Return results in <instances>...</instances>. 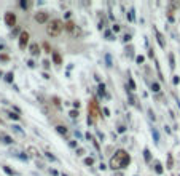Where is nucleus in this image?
I'll list each match as a JSON object with an SVG mask.
<instances>
[{"label": "nucleus", "instance_id": "obj_1", "mask_svg": "<svg viewBox=\"0 0 180 176\" xmlns=\"http://www.w3.org/2000/svg\"><path fill=\"white\" fill-rule=\"evenodd\" d=\"M131 162V155L125 151V149H118L115 152V155H112L110 159V168L112 170H121L126 168Z\"/></svg>", "mask_w": 180, "mask_h": 176}, {"label": "nucleus", "instance_id": "obj_2", "mask_svg": "<svg viewBox=\"0 0 180 176\" xmlns=\"http://www.w3.org/2000/svg\"><path fill=\"white\" fill-rule=\"evenodd\" d=\"M62 29H65V24L61 19H53V21L48 23V26H46V32L51 37H58L62 32Z\"/></svg>", "mask_w": 180, "mask_h": 176}, {"label": "nucleus", "instance_id": "obj_3", "mask_svg": "<svg viewBox=\"0 0 180 176\" xmlns=\"http://www.w3.org/2000/svg\"><path fill=\"white\" fill-rule=\"evenodd\" d=\"M97 117H102V112L99 110L97 101H96V99H92V101H91V104H89V117H88V123H92V122H94V118H97Z\"/></svg>", "mask_w": 180, "mask_h": 176}, {"label": "nucleus", "instance_id": "obj_4", "mask_svg": "<svg viewBox=\"0 0 180 176\" xmlns=\"http://www.w3.org/2000/svg\"><path fill=\"white\" fill-rule=\"evenodd\" d=\"M65 31L70 32L73 37H80L81 35V29L73 21H67V23H65Z\"/></svg>", "mask_w": 180, "mask_h": 176}, {"label": "nucleus", "instance_id": "obj_5", "mask_svg": "<svg viewBox=\"0 0 180 176\" xmlns=\"http://www.w3.org/2000/svg\"><path fill=\"white\" fill-rule=\"evenodd\" d=\"M29 39H31V35H29V32H27V31H22L19 34V48L21 50H26L27 43H29Z\"/></svg>", "mask_w": 180, "mask_h": 176}, {"label": "nucleus", "instance_id": "obj_6", "mask_svg": "<svg viewBox=\"0 0 180 176\" xmlns=\"http://www.w3.org/2000/svg\"><path fill=\"white\" fill-rule=\"evenodd\" d=\"M5 24H6V26H10V27L16 26V15L11 13V11L5 13Z\"/></svg>", "mask_w": 180, "mask_h": 176}, {"label": "nucleus", "instance_id": "obj_7", "mask_svg": "<svg viewBox=\"0 0 180 176\" xmlns=\"http://www.w3.org/2000/svg\"><path fill=\"white\" fill-rule=\"evenodd\" d=\"M34 19L37 21V23H46L48 21V13H45V11H40V13H37L35 16H34Z\"/></svg>", "mask_w": 180, "mask_h": 176}, {"label": "nucleus", "instance_id": "obj_8", "mask_svg": "<svg viewBox=\"0 0 180 176\" xmlns=\"http://www.w3.org/2000/svg\"><path fill=\"white\" fill-rule=\"evenodd\" d=\"M53 61H54V64H62V58L58 51H53Z\"/></svg>", "mask_w": 180, "mask_h": 176}, {"label": "nucleus", "instance_id": "obj_9", "mask_svg": "<svg viewBox=\"0 0 180 176\" xmlns=\"http://www.w3.org/2000/svg\"><path fill=\"white\" fill-rule=\"evenodd\" d=\"M31 53H32V54H39V53H40L39 43H32V45H31Z\"/></svg>", "mask_w": 180, "mask_h": 176}, {"label": "nucleus", "instance_id": "obj_10", "mask_svg": "<svg viewBox=\"0 0 180 176\" xmlns=\"http://www.w3.org/2000/svg\"><path fill=\"white\" fill-rule=\"evenodd\" d=\"M56 130H58V133H61V135H67V128L62 127V125H58V127H56Z\"/></svg>", "mask_w": 180, "mask_h": 176}, {"label": "nucleus", "instance_id": "obj_11", "mask_svg": "<svg viewBox=\"0 0 180 176\" xmlns=\"http://www.w3.org/2000/svg\"><path fill=\"white\" fill-rule=\"evenodd\" d=\"M155 171H156L158 174L163 173V166H161V163H159V162H156V163H155Z\"/></svg>", "mask_w": 180, "mask_h": 176}, {"label": "nucleus", "instance_id": "obj_12", "mask_svg": "<svg viewBox=\"0 0 180 176\" xmlns=\"http://www.w3.org/2000/svg\"><path fill=\"white\" fill-rule=\"evenodd\" d=\"M156 35H158V42H159V45H161V47L164 48V47H166V43H164V39H163V35H161L159 32H158Z\"/></svg>", "mask_w": 180, "mask_h": 176}, {"label": "nucleus", "instance_id": "obj_13", "mask_svg": "<svg viewBox=\"0 0 180 176\" xmlns=\"http://www.w3.org/2000/svg\"><path fill=\"white\" fill-rule=\"evenodd\" d=\"M172 165H174V160H172V155H167V168H172Z\"/></svg>", "mask_w": 180, "mask_h": 176}, {"label": "nucleus", "instance_id": "obj_14", "mask_svg": "<svg viewBox=\"0 0 180 176\" xmlns=\"http://www.w3.org/2000/svg\"><path fill=\"white\" fill-rule=\"evenodd\" d=\"M2 140H3V143H6V144H11L13 143V140L10 136H2Z\"/></svg>", "mask_w": 180, "mask_h": 176}, {"label": "nucleus", "instance_id": "obj_15", "mask_svg": "<svg viewBox=\"0 0 180 176\" xmlns=\"http://www.w3.org/2000/svg\"><path fill=\"white\" fill-rule=\"evenodd\" d=\"M43 48H45L46 53H51V48H50V43H48V42H45V43H43Z\"/></svg>", "mask_w": 180, "mask_h": 176}, {"label": "nucleus", "instance_id": "obj_16", "mask_svg": "<svg viewBox=\"0 0 180 176\" xmlns=\"http://www.w3.org/2000/svg\"><path fill=\"white\" fill-rule=\"evenodd\" d=\"M169 61H170V69H174L175 67V64H174V54H169Z\"/></svg>", "mask_w": 180, "mask_h": 176}, {"label": "nucleus", "instance_id": "obj_17", "mask_svg": "<svg viewBox=\"0 0 180 176\" xmlns=\"http://www.w3.org/2000/svg\"><path fill=\"white\" fill-rule=\"evenodd\" d=\"M5 80H6V82H13V72H8L6 77H5Z\"/></svg>", "mask_w": 180, "mask_h": 176}, {"label": "nucleus", "instance_id": "obj_18", "mask_svg": "<svg viewBox=\"0 0 180 176\" xmlns=\"http://www.w3.org/2000/svg\"><path fill=\"white\" fill-rule=\"evenodd\" d=\"M99 95H100V96L105 95V87H104V85H99Z\"/></svg>", "mask_w": 180, "mask_h": 176}, {"label": "nucleus", "instance_id": "obj_19", "mask_svg": "<svg viewBox=\"0 0 180 176\" xmlns=\"http://www.w3.org/2000/svg\"><path fill=\"white\" fill-rule=\"evenodd\" d=\"M144 157H145V160H147V162H150V151H148V149L144 151Z\"/></svg>", "mask_w": 180, "mask_h": 176}, {"label": "nucleus", "instance_id": "obj_20", "mask_svg": "<svg viewBox=\"0 0 180 176\" xmlns=\"http://www.w3.org/2000/svg\"><path fill=\"white\" fill-rule=\"evenodd\" d=\"M8 117H10V118H13V120H19V115H18V114H13V112H10V114H8Z\"/></svg>", "mask_w": 180, "mask_h": 176}, {"label": "nucleus", "instance_id": "obj_21", "mask_svg": "<svg viewBox=\"0 0 180 176\" xmlns=\"http://www.w3.org/2000/svg\"><path fill=\"white\" fill-rule=\"evenodd\" d=\"M3 170H5V173H8V174H11V176L14 174V171H13L11 168H8V166H3Z\"/></svg>", "mask_w": 180, "mask_h": 176}, {"label": "nucleus", "instance_id": "obj_22", "mask_svg": "<svg viewBox=\"0 0 180 176\" xmlns=\"http://www.w3.org/2000/svg\"><path fill=\"white\" fill-rule=\"evenodd\" d=\"M29 152H31V155H37V149H35V147H29Z\"/></svg>", "mask_w": 180, "mask_h": 176}, {"label": "nucleus", "instance_id": "obj_23", "mask_svg": "<svg viewBox=\"0 0 180 176\" xmlns=\"http://www.w3.org/2000/svg\"><path fill=\"white\" fill-rule=\"evenodd\" d=\"M151 88H153V91H159V85H158V83H153Z\"/></svg>", "mask_w": 180, "mask_h": 176}, {"label": "nucleus", "instance_id": "obj_24", "mask_svg": "<svg viewBox=\"0 0 180 176\" xmlns=\"http://www.w3.org/2000/svg\"><path fill=\"white\" fill-rule=\"evenodd\" d=\"M129 87H131V90H136V85H134V82H132V79H129Z\"/></svg>", "mask_w": 180, "mask_h": 176}, {"label": "nucleus", "instance_id": "obj_25", "mask_svg": "<svg viewBox=\"0 0 180 176\" xmlns=\"http://www.w3.org/2000/svg\"><path fill=\"white\" fill-rule=\"evenodd\" d=\"M84 163H86V165H92V163H94V160H92L91 157H89V159H86V160H84Z\"/></svg>", "mask_w": 180, "mask_h": 176}, {"label": "nucleus", "instance_id": "obj_26", "mask_svg": "<svg viewBox=\"0 0 180 176\" xmlns=\"http://www.w3.org/2000/svg\"><path fill=\"white\" fill-rule=\"evenodd\" d=\"M70 117H72V118L78 117V112H77V110H72V112H70Z\"/></svg>", "mask_w": 180, "mask_h": 176}, {"label": "nucleus", "instance_id": "obj_27", "mask_svg": "<svg viewBox=\"0 0 180 176\" xmlns=\"http://www.w3.org/2000/svg\"><path fill=\"white\" fill-rule=\"evenodd\" d=\"M0 59H2V61H8V56H6V54H2V56H0Z\"/></svg>", "mask_w": 180, "mask_h": 176}, {"label": "nucleus", "instance_id": "obj_28", "mask_svg": "<svg viewBox=\"0 0 180 176\" xmlns=\"http://www.w3.org/2000/svg\"><path fill=\"white\" fill-rule=\"evenodd\" d=\"M137 62H139V64L144 62V56H137Z\"/></svg>", "mask_w": 180, "mask_h": 176}, {"label": "nucleus", "instance_id": "obj_29", "mask_svg": "<svg viewBox=\"0 0 180 176\" xmlns=\"http://www.w3.org/2000/svg\"><path fill=\"white\" fill-rule=\"evenodd\" d=\"M53 101H54V104H56V106H61V103H59V99H58V98H54Z\"/></svg>", "mask_w": 180, "mask_h": 176}, {"label": "nucleus", "instance_id": "obj_30", "mask_svg": "<svg viewBox=\"0 0 180 176\" xmlns=\"http://www.w3.org/2000/svg\"><path fill=\"white\" fill-rule=\"evenodd\" d=\"M21 6L22 8H27V6H29V3H27V2H21Z\"/></svg>", "mask_w": 180, "mask_h": 176}, {"label": "nucleus", "instance_id": "obj_31", "mask_svg": "<svg viewBox=\"0 0 180 176\" xmlns=\"http://www.w3.org/2000/svg\"><path fill=\"white\" fill-rule=\"evenodd\" d=\"M153 136H155V141H158V133H156V130H153Z\"/></svg>", "mask_w": 180, "mask_h": 176}, {"label": "nucleus", "instance_id": "obj_32", "mask_svg": "<svg viewBox=\"0 0 180 176\" xmlns=\"http://www.w3.org/2000/svg\"><path fill=\"white\" fill-rule=\"evenodd\" d=\"M120 31V26H113V32H118Z\"/></svg>", "mask_w": 180, "mask_h": 176}, {"label": "nucleus", "instance_id": "obj_33", "mask_svg": "<svg viewBox=\"0 0 180 176\" xmlns=\"http://www.w3.org/2000/svg\"><path fill=\"white\" fill-rule=\"evenodd\" d=\"M0 50H3V43H0Z\"/></svg>", "mask_w": 180, "mask_h": 176}, {"label": "nucleus", "instance_id": "obj_34", "mask_svg": "<svg viewBox=\"0 0 180 176\" xmlns=\"http://www.w3.org/2000/svg\"><path fill=\"white\" fill-rule=\"evenodd\" d=\"M113 176H123V174L121 173H117V174H113Z\"/></svg>", "mask_w": 180, "mask_h": 176}]
</instances>
